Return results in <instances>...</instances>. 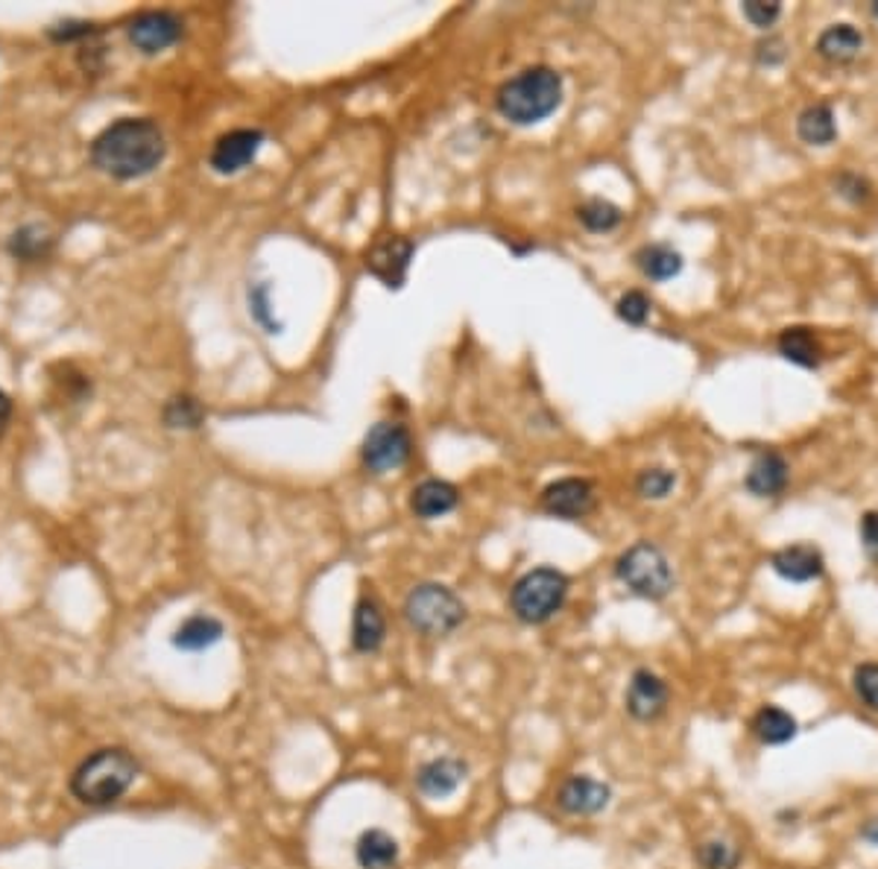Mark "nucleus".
Here are the masks:
<instances>
[{
  "mask_svg": "<svg viewBox=\"0 0 878 869\" xmlns=\"http://www.w3.org/2000/svg\"><path fill=\"white\" fill-rule=\"evenodd\" d=\"M165 153V132L150 118H120L92 141V165L123 182L153 174Z\"/></svg>",
  "mask_w": 878,
  "mask_h": 869,
  "instance_id": "1",
  "label": "nucleus"
},
{
  "mask_svg": "<svg viewBox=\"0 0 878 869\" xmlns=\"http://www.w3.org/2000/svg\"><path fill=\"white\" fill-rule=\"evenodd\" d=\"M138 761L135 755L123 747H106L73 770L71 776V794L80 799L83 806L103 808L118 802L120 796L127 794L129 787L135 785L138 778Z\"/></svg>",
  "mask_w": 878,
  "mask_h": 869,
  "instance_id": "2",
  "label": "nucleus"
},
{
  "mask_svg": "<svg viewBox=\"0 0 878 869\" xmlns=\"http://www.w3.org/2000/svg\"><path fill=\"white\" fill-rule=\"evenodd\" d=\"M562 103V76L550 68H527L498 92V111L503 118L531 127L559 109Z\"/></svg>",
  "mask_w": 878,
  "mask_h": 869,
  "instance_id": "3",
  "label": "nucleus"
},
{
  "mask_svg": "<svg viewBox=\"0 0 878 869\" xmlns=\"http://www.w3.org/2000/svg\"><path fill=\"white\" fill-rule=\"evenodd\" d=\"M615 576L630 588L632 595L644 597V600H665L677 583L668 557L650 541H639L630 550H624L615 562Z\"/></svg>",
  "mask_w": 878,
  "mask_h": 869,
  "instance_id": "4",
  "label": "nucleus"
},
{
  "mask_svg": "<svg viewBox=\"0 0 878 869\" xmlns=\"http://www.w3.org/2000/svg\"><path fill=\"white\" fill-rule=\"evenodd\" d=\"M404 618L422 635L439 639L458 630L466 618V606L451 588L439 583H422L404 600Z\"/></svg>",
  "mask_w": 878,
  "mask_h": 869,
  "instance_id": "5",
  "label": "nucleus"
},
{
  "mask_svg": "<svg viewBox=\"0 0 878 869\" xmlns=\"http://www.w3.org/2000/svg\"><path fill=\"white\" fill-rule=\"evenodd\" d=\"M568 597V576L557 568H533L512 586L510 606L524 623H545L562 609Z\"/></svg>",
  "mask_w": 878,
  "mask_h": 869,
  "instance_id": "6",
  "label": "nucleus"
},
{
  "mask_svg": "<svg viewBox=\"0 0 878 869\" xmlns=\"http://www.w3.org/2000/svg\"><path fill=\"white\" fill-rule=\"evenodd\" d=\"M411 433L395 425V421H378L376 428L366 433L364 440V463L372 472H390L407 463L411 457Z\"/></svg>",
  "mask_w": 878,
  "mask_h": 869,
  "instance_id": "7",
  "label": "nucleus"
},
{
  "mask_svg": "<svg viewBox=\"0 0 878 869\" xmlns=\"http://www.w3.org/2000/svg\"><path fill=\"white\" fill-rule=\"evenodd\" d=\"M671 703V688L665 679L653 674V670L641 668L632 674L630 686H627V697H624V705H627V714L632 721L639 723H653L658 721L665 709Z\"/></svg>",
  "mask_w": 878,
  "mask_h": 869,
  "instance_id": "8",
  "label": "nucleus"
},
{
  "mask_svg": "<svg viewBox=\"0 0 878 869\" xmlns=\"http://www.w3.org/2000/svg\"><path fill=\"white\" fill-rule=\"evenodd\" d=\"M413 258V243L402 235H387V238H378L376 247L369 249L366 255V266L369 273L381 278L387 287L399 290L407 278V266H411Z\"/></svg>",
  "mask_w": 878,
  "mask_h": 869,
  "instance_id": "9",
  "label": "nucleus"
},
{
  "mask_svg": "<svg viewBox=\"0 0 878 869\" xmlns=\"http://www.w3.org/2000/svg\"><path fill=\"white\" fill-rule=\"evenodd\" d=\"M613 802V787L592 776H571L557 790V806L571 817H595Z\"/></svg>",
  "mask_w": 878,
  "mask_h": 869,
  "instance_id": "10",
  "label": "nucleus"
},
{
  "mask_svg": "<svg viewBox=\"0 0 878 869\" xmlns=\"http://www.w3.org/2000/svg\"><path fill=\"white\" fill-rule=\"evenodd\" d=\"M129 41L135 50L146 56H156L167 47H174L182 38V21L174 12H144L129 24Z\"/></svg>",
  "mask_w": 878,
  "mask_h": 869,
  "instance_id": "11",
  "label": "nucleus"
},
{
  "mask_svg": "<svg viewBox=\"0 0 878 869\" xmlns=\"http://www.w3.org/2000/svg\"><path fill=\"white\" fill-rule=\"evenodd\" d=\"M264 144V132L261 129H235L229 135H223L211 150V167L223 176H232L252 165L258 150Z\"/></svg>",
  "mask_w": 878,
  "mask_h": 869,
  "instance_id": "12",
  "label": "nucleus"
},
{
  "mask_svg": "<svg viewBox=\"0 0 878 869\" xmlns=\"http://www.w3.org/2000/svg\"><path fill=\"white\" fill-rule=\"evenodd\" d=\"M595 507V492L589 480L562 477L542 492V510L557 519H583Z\"/></svg>",
  "mask_w": 878,
  "mask_h": 869,
  "instance_id": "13",
  "label": "nucleus"
},
{
  "mask_svg": "<svg viewBox=\"0 0 878 869\" xmlns=\"http://www.w3.org/2000/svg\"><path fill=\"white\" fill-rule=\"evenodd\" d=\"M770 568L787 583H811L823 576L826 559L815 545H787L770 557Z\"/></svg>",
  "mask_w": 878,
  "mask_h": 869,
  "instance_id": "14",
  "label": "nucleus"
},
{
  "mask_svg": "<svg viewBox=\"0 0 878 869\" xmlns=\"http://www.w3.org/2000/svg\"><path fill=\"white\" fill-rule=\"evenodd\" d=\"M466 761L454 759V755H442V759L422 764L419 773H416V787H419V794L430 796V799H442V796H451L466 782Z\"/></svg>",
  "mask_w": 878,
  "mask_h": 869,
  "instance_id": "15",
  "label": "nucleus"
},
{
  "mask_svg": "<svg viewBox=\"0 0 878 869\" xmlns=\"http://www.w3.org/2000/svg\"><path fill=\"white\" fill-rule=\"evenodd\" d=\"M387 639V618L376 597H360L352 621V644L357 653H376Z\"/></svg>",
  "mask_w": 878,
  "mask_h": 869,
  "instance_id": "16",
  "label": "nucleus"
},
{
  "mask_svg": "<svg viewBox=\"0 0 878 869\" xmlns=\"http://www.w3.org/2000/svg\"><path fill=\"white\" fill-rule=\"evenodd\" d=\"M744 484L756 498H776L787 486V460L776 451H764V454L752 460Z\"/></svg>",
  "mask_w": 878,
  "mask_h": 869,
  "instance_id": "17",
  "label": "nucleus"
},
{
  "mask_svg": "<svg viewBox=\"0 0 878 869\" xmlns=\"http://www.w3.org/2000/svg\"><path fill=\"white\" fill-rule=\"evenodd\" d=\"M56 247L54 231L47 229L45 223H27V226H19L12 231L10 240H7V252H10L15 261L21 264H36V261H45Z\"/></svg>",
  "mask_w": 878,
  "mask_h": 869,
  "instance_id": "18",
  "label": "nucleus"
},
{
  "mask_svg": "<svg viewBox=\"0 0 878 869\" xmlns=\"http://www.w3.org/2000/svg\"><path fill=\"white\" fill-rule=\"evenodd\" d=\"M360 869H393L399 864V841L384 829H366L355 843Z\"/></svg>",
  "mask_w": 878,
  "mask_h": 869,
  "instance_id": "19",
  "label": "nucleus"
},
{
  "mask_svg": "<svg viewBox=\"0 0 878 869\" xmlns=\"http://www.w3.org/2000/svg\"><path fill=\"white\" fill-rule=\"evenodd\" d=\"M458 501H460V495L451 484H446V480H425V484H419L416 489H413L411 507H413V513L419 515V519H425V522H434V519L449 515L451 510L458 507Z\"/></svg>",
  "mask_w": 878,
  "mask_h": 869,
  "instance_id": "20",
  "label": "nucleus"
},
{
  "mask_svg": "<svg viewBox=\"0 0 878 869\" xmlns=\"http://www.w3.org/2000/svg\"><path fill=\"white\" fill-rule=\"evenodd\" d=\"M799 726L796 717L779 705H761L756 717H752V735L759 738L764 747H782V743L794 741Z\"/></svg>",
  "mask_w": 878,
  "mask_h": 869,
  "instance_id": "21",
  "label": "nucleus"
},
{
  "mask_svg": "<svg viewBox=\"0 0 878 869\" xmlns=\"http://www.w3.org/2000/svg\"><path fill=\"white\" fill-rule=\"evenodd\" d=\"M226 635L223 623L211 615H191L182 627L174 632V647L185 653H202V650L214 647L220 639Z\"/></svg>",
  "mask_w": 878,
  "mask_h": 869,
  "instance_id": "22",
  "label": "nucleus"
},
{
  "mask_svg": "<svg viewBox=\"0 0 878 869\" xmlns=\"http://www.w3.org/2000/svg\"><path fill=\"white\" fill-rule=\"evenodd\" d=\"M864 47V36L852 24H832L817 38V53L829 62H852Z\"/></svg>",
  "mask_w": 878,
  "mask_h": 869,
  "instance_id": "23",
  "label": "nucleus"
},
{
  "mask_svg": "<svg viewBox=\"0 0 878 869\" xmlns=\"http://www.w3.org/2000/svg\"><path fill=\"white\" fill-rule=\"evenodd\" d=\"M779 355L796 364L803 369H817L820 367V343L811 334V329H803V325H794V329H785L779 334Z\"/></svg>",
  "mask_w": 878,
  "mask_h": 869,
  "instance_id": "24",
  "label": "nucleus"
},
{
  "mask_svg": "<svg viewBox=\"0 0 878 869\" xmlns=\"http://www.w3.org/2000/svg\"><path fill=\"white\" fill-rule=\"evenodd\" d=\"M796 132H799V138H803L805 144H811V147H826V144H832L834 138H838V123H834L832 106H826V103L808 106V109L799 115V120H796Z\"/></svg>",
  "mask_w": 878,
  "mask_h": 869,
  "instance_id": "25",
  "label": "nucleus"
},
{
  "mask_svg": "<svg viewBox=\"0 0 878 869\" xmlns=\"http://www.w3.org/2000/svg\"><path fill=\"white\" fill-rule=\"evenodd\" d=\"M639 261V270L653 282H668L674 275H679L683 270V255L677 249H671L668 243H653V247H644L636 255Z\"/></svg>",
  "mask_w": 878,
  "mask_h": 869,
  "instance_id": "26",
  "label": "nucleus"
},
{
  "mask_svg": "<svg viewBox=\"0 0 878 869\" xmlns=\"http://www.w3.org/2000/svg\"><path fill=\"white\" fill-rule=\"evenodd\" d=\"M695 858L703 869H738L744 852L738 843L726 841V837H709L697 846Z\"/></svg>",
  "mask_w": 878,
  "mask_h": 869,
  "instance_id": "27",
  "label": "nucleus"
},
{
  "mask_svg": "<svg viewBox=\"0 0 878 869\" xmlns=\"http://www.w3.org/2000/svg\"><path fill=\"white\" fill-rule=\"evenodd\" d=\"M205 421V407L193 395H174L165 404V425L176 430H197Z\"/></svg>",
  "mask_w": 878,
  "mask_h": 869,
  "instance_id": "28",
  "label": "nucleus"
},
{
  "mask_svg": "<svg viewBox=\"0 0 878 869\" xmlns=\"http://www.w3.org/2000/svg\"><path fill=\"white\" fill-rule=\"evenodd\" d=\"M577 217L583 223L589 231H613L621 226L624 214L618 205H613L609 200H589L585 205H580Z\"/></svg>",
  "mask_w": 878,
  "mask_h": 869,
  "instance_id": "29",
  "label": "nucleus"
},
{
  "mask_svg": "<svg viewBox=\"0 0 878 869\" xmlns=\"http://www.w3.org/2000/svg\"><path fill=\"white\" fill-rule=\"evenodd\" d=\"M852 688L869 712L878 714V662H864L852 674Z\"/></svg>",
  "mask_w": 878,
  "mask_h": 869,
  "instance_id": "30",
  "label": "nucleus"
},
{
  "mask_svg": "<svg viewBox=\"0 0 878 869\" xmlns=\"http://www.w3.org/2000/svg\"><path fill=\"white\" fill-rule=\"evenodd\" d=\"M97 33H100L97 24H92V21H76V19L59 21V24H54V27H47V38L56 41V45H64V41H83V38L97 36Z\"/></svg>",
  "mask_w": 878,
  "mask_h": 869,
  "instance_id": "31",
  "label": "nucleus"
},
{
  "mask_svg": "<svg viewBox=\"0 0 878 869\" xmlns=\"http://www.w3.org/2000/svg\"><path fill=\"white\" fill-rule=\"evenodd\" d=\"M674 484H677V477H674V472H668V468H648V472H641L639 480H636V489H639V495H644V498H665V495L674 489Z\"/></svg>",
  "mask_w": 878,
  "mask_h": 869,
  "instance_id": "32",
  "label": "nucleus"
},
{
  "mask_svg": "<svg viewBox=\"0 0 878 869\" xmlns=\"http://www.w3.org/2000/svg\"><path fill=\"white\" fill-rule=\"evenodd\" d=\"M618 317H621L627 325H644L650 317V299L644 294H639V290H630V294H624L621 299H618Z\"/></svg>",
  "mask_w": 878,
  "mask_h": 869,
  "instance_id": "33",
  "label": "nucleus"
},
{
  "mask_svg": "<svg viewBox=\"0 0 878 869\" xmlns=\"http://www.w3.org/2000/svg\"><path fill=\"white\" fill-rule=\"evenodd\" d=\"M741 12L752 27L768 29L782 15V3H776V0H770V3L768 0H747V3H741Z\"/></svg>",
  "mask_w": 878,
  "mask_h": 869,
  "instance_id": "34",
  "label": "nucleus"
},
{
  "mask_svg": "<svg viewBox=\"0 0 878 869\" xmlns=\"http://www.w3.org/2000/svg\"><path fill=\"white\" fill-rule=\"evenodd\" d=\"M834 188H838V193H841L843 200L850 202H864L869 197V182L867 179H861L858 174H841L838 176V182H834Z\"/></svg>",
  "mask_w": 878,
  "mask_h": 869,
  "instance_id": "35",
  "label": "nucleus"
},
{
  "mask_svg": "<svg viewBox=\"0 0 878 869\" xmlns=\"http://www.w3.org/2000/svg\"><path fill=\"white\" fill-rule=\"evenodd\" d=\"M861 545L867 557L878 566V513H867L861 519Z\"/></svg>",
  "mask_w": 878,
  "mask_h": 869,
  "instance_id": "36",
  "label": "nucleus"
},
{
  "mask_svg": "<svg viewBox=\"0 0 878 869\" xmlns=\"http://www.w3.org/2000/svg\"><path fill=\"white\" fill-rule=\"evenodd\" d=\"M249 302H252V313L258 317V322H264L266 329H270V334H275V331L282 329L278 322L270 320V299H266V287H258L256 294H249Z\"/></svg>",
  "mask_w": 878,
  "mask_h": 869,
  "instance_id": "37",
  "label": "nucleus"
},
{
  "mask_svg": "<svg viewBox=\"0 0 878 869\" xmlns=\"http://www.w3.org/2000/svg\"><path fill=\"white\" fill-rule=\"evenodd\" d=\"M785 59V41L782 38H768L759 45V62L779 64Z\"/></svg>",
  "mask_w": 878,
  "mask_h": 869,
  "instance_id": "38",
  "label": "nucleus"
},
{
  "mask_svg": "<svg viewBox=\"0 0 878 869\" xmlns=\"http://www.w3.org/2000/svg\"><path fill=\"white\" fill-rule=\"evenodd\" d=\"M10 419H12V398L0 390V440H3V433L10 428Z\"/></svg>",
  "mask_w": 878,
  "mask_h": 869,
  "instance_id": "39",
  "label": "nucleus"
},
{
  "mask_svg": "<svg viewBox=\"0 0 878 869\" xmlns=\"http://www.w3.org/2000/svg\"><path fill=\"white\" fill-rule=\"evenodd\" d=\"M861 837H864L867 843H876L878 846V817L876 820H869V823L861 829Z\"/></svg>",
  "mask_w": 878,
  "mask_h": 869,
  "instance_id": "40",
  "label": "nucleus"
},
{
  "mask_svg": "<svg viewBox=\"0 0 878 869\" xmlns=\"http://www.w3.org/2000/svg\"><path fill=\"white\" fill-rule=\"evenodd\" d=\"M873 15H876V19H878V3H873Z\"/></svg>",
  "mask_w": 878,
  "mask_h": 869,
  "instance_id": "41",
  "label": "nucleus"
}]
</instances>
